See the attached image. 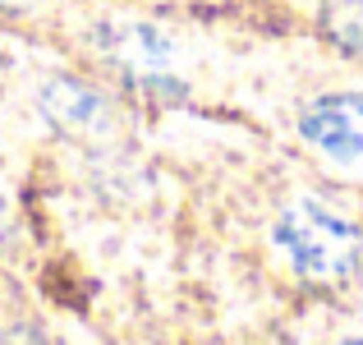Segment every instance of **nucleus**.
<instances>
[{
	"label": "nucleus",
	"mask_w": 363,
	"mask_h": 345,
	"mask_svg": "<svg viewBox=\"0 0 363 345\" xmlns=\"http://www.w3.org/2000/svg\"><path fill=\"white\" fill-rule=\"evenodd\" d=\"M322 33L331 46L363 60V0H327L322 5Z\"/></svg>",
	"instance_id": "39448f33"
},
{
	"label": "nucleus",
	"mask_w": 363,
	"mask_h": 345,
	"mask_svg": "<svg viewBox=\"0 0 363 345\" xmlns=\"http://www.w3.org/2000/svg\"><path fill=\"white\" fill-rule=\"evenodd\" d=\"M0 345H46V341L37 336L33 327H14V332H5V341H0Z\"/></svg>",
	"instance_id": "423d86ee"
},
{
	"label": "nucleus",
	"mask_w": 363,
	"mask_h": 345,
	"mask_svg": "<svg viewBox=\"0 0 363 345\" xmlns=\"http://www.w3.org/2000/svg\"><path fill=\"white\" fill-rule=\"evenodd\" d=\"M299 133L327 161L363 175V92H327L299 111Z\"/></svg>",
	"instance_id": "7ed1b4c3"
},
{
	"label": "nucleus",
	"mask_w": 363,
	"mask_h": 345,
	"mask_svg": "<svg viewBox=\"0 0 363 345\" xmlns=\"http://www.w3.org/2000/svg\"><path fill=\"white\" fill-rule=\"evenodd\" d=\"M28 5H37V0H0V9H28Z\"/></svg>",
	"instance_id": "0eeeda50"
},
{
	"label": "nucleus",
	"mask_w": 363,
	"mask_h": 345,
	"mask_svg": "<svg viewBox=\"0 0 363 345\" xmlns=\"http://www.w3.org/2000/svg\"><path fill=\"white\" fill-rule=\"evenodd\" d=\"M101 51L116 60V70L124 74V83L138 88H170L166 83V60H170V42L147 23H101L97 28Z\"/></svg>",
	"instance_id": "20e7f679"
},
{
	"label": "nucleus",
	"mask_w": 363,
	"mask_h": 345,
	"mask_svg": "<svg viewBox=\"0 0 363 345\" xmlns=\"http://www.w3.org/2000/svg\"><path fill=\"white\" fill-rule=\"evenodd\" d=\"M340 345H363V336H350V341H340Z\"/></svg>",
	"instance_id": "6e6552de"
},
{
	"label": "nucleus",
	"mask_w": 363,
	"mask_h": 345,
	"mask_svg": "<svg viewBox=\"0 0 363 345\" xmlns=\"http://www.w3.org/2000/svg\"><path fill=\"white\" fill-rule=\"evenodd\" d=\"M272 239L281 258L303 276V281H345L363 263V230L350 221L340 207L322 198H299L290 203L272 226Z\"/></svg>",
	"instance_id": "f257e3e1"
},
{
	"label": "nucleus",
	"mask_w": 363,
	"mask_h": 345,
	"mask_svg": "<svg viewBox=\"0 0 363 345\" xmlns=\"http://www.w3.org/2000/svg\"><path fill=\"white\" fill-rule=\"evenodd\" d=\"M42 115L51 120L55 133H65L69 143H88V148L111 143L120 129L111 97L97 92L92 83L74 79V74H55L42 83Z\"/></svg>",
	"instance_id": "f03ea898"
}]
</instances>
